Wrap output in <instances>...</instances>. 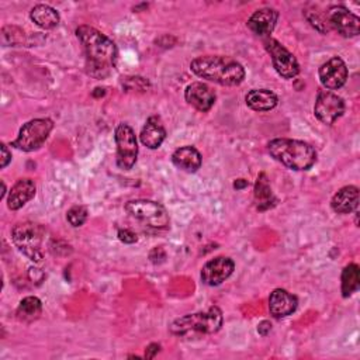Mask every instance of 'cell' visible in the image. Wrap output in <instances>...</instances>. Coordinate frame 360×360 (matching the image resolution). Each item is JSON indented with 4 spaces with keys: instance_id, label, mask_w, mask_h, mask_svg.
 <instances>
[{
    "instance_id": "cell-12",
    "label": "cell",
    "mask_w": 360,
    "mask_h": 360,
    "mask_svg": "<svg viewBox=\"0 0 360 360\" xmlns=\"http://www.w3.org/2000/svg\"><path fill=\"white\" fill-rule=\"evenodd\" d=\"M235 263L232 259L225 256H218L208 260L201 269V281L207 285H219L225 281L233 271Z\"/></svg>"
},
{
    "instance_id": "cell-29",
    "label": "cell",
    "mask_w": 360,
    "mask_h": 360,
    "mask_svg": "<svg viewBox=\"0 0 360 360\" xmlns=\"http://www.w3.org/2000/svg\"><path fill=\"white\" fill-rule=\"evenodd\" d=\"M11 160V153L8 152L7 145L1 143V160H0V167H6L8 165V162Z\"/></svg>"
},
{
    "instance_id": "cell-14",
    "label": "cell",
    "mask_w": 360,
    "mask_h": 360,
    "mask_svg": "<svg viewBox=\"0 0 360 360\" xmlns=\"http://www.w3.org/2000/svg\"><path fill=\"white\" fill-rule=\"evenodd\" d=\"M186 101L198 111H208L215 103V93L202 82H193L184 90Z\"/></svg>"
},
{
    "instance_id": "cell-9",
    "label": "cell",
    "mask_w": 360,
    "mask_h": 360,
    "mask_svg": "<svg viewBox=\"0 0 360 360\" xmlns=\"http://www.w3.org/2000/svg\"><path fill=\"white\" fill-rule=\"evenodd\" d=\"M264 46L271 58L273 68L281 77L292 79L300 73V65L295 56L287 48H284L277 39L267 38L264 41Z\"/></svg>"
},
{
    "instance_id": "cell-22",
    "label": "cell",
    "mask_w": 360,
    "mask_h": 360,
    "mask_svg": "<svg viewBox=\"0 0 360 360\" xmlns=\"http://www.w3.org/2000/svg\"><path fill=\"white\" fill-rule=\"evenodd\" d=\"M253 197H255L256 208L259 211H266L276 204V198H274L271 187L269 184V179L264 173H260L256 180Z\"/></svg>"
},
{
    "instance_id": "cell-11",
    "label": "cell",
    "mask_w": 360,
    "mask_h": 360,
    "mask_svg": "<svg viewBox=\"0 0 360 360\" xmlns=\"http://www.w3.org/2000/svg\"><path fill=\"white\" fill-rule=\"evenodd\" d=\"M326 17L329 24L343 37H356L360 31V18L343 6H332Z\"/></svg>"
},
{
    "instance_id": "cell-32",
    "label": "cell",
    "mask_w": 360,
    "mask_h": 360,
    "mask_svg": "<svg viewBox=\"0 0 360 360\" xmlns=\"http://www.w3.org/2000/svg\"><path fill=\"white\" fill-rule=\"evenodd\" d=\"M246 186H248V181L243 180V179H238V180L233 183V187L238 188V190H240V188H243V187H246Z\"/></svg>"
},
{
    "instance_id": "cell-33",
    "label": "cell",
    "mask_w": 360,
    "mask_h": 360,
    "mask_svg": "<svg viewBox=\"0 0 360 360\" xmlns=\"http://www.w3.org/2000/svg\"><path fill=\"white\" fill-rule=\"evenodd\" d=\"M4 194H6V184H4V181H1V193H0V200L4 197Z\"/></svg>"
},
{
    "instance_id": "cell-7",
    "label": "cell",
    "mask_w": 360,
    "mask_h": 360,
    "mask_svg": "<svg viewBox=\"0 0 360 360\" xmlns=\"http://www.w3.org/2000/svg\"><path fill=\"white\" fill-rule=\"evenodd\" d=\"M127 212L142 224L155 228L166 229L169 226V215L165 207L152 200H132L125 204Z\"/></svg>"
},
{
    "instance_id": "cell-23",
    "label": "cell",
    "mask_w": 360,
    "mask_h": 360,
    "mask_svg": "<svg viewBox=\"0 0 360 360\" xmlns=\"http://www.w3.org/2000/svg\"><path fill=\"white\" fill-rule=\"evenodd\" d=\"M31 20L41 28L44 30H51L55 28L59 24V14L58 11L48 6V4H37L31 8L30 13Z\"/></svg>"
},
{
    "instance_id": "cell-18",
    "label": "cell",
    "mask_w": 360,
    "mask_h": 360,
    "mask_svg": "<svg viewBox=\"0 0 360 360\" xmlns=\"http://www.w3.org/2000/svg\"><path fill=\"white\" fill-rule=\"evenodd\" d=\"M139 136H141V142L146 148H149V149L159 148L166 138V129H165L160 118L156 115L149 117L146 120Z\"/></svg>"
},
{
    "instance_id": "cell-1",
    "label": "cell",
    "mask_w": 360,
    "mask_h": 360,
    "mask_svg": "<svg viewBox=\"0 0 360 360\" xmlns=\"http://www.w3.org/2000/svg\"><path fill=\"white\" fill-rule=\"evenodd\" d=\"M76 35L84 48L89 73L97 79L110 75L117 60L115 44L107 35L90 25L77 27Z\"/></svg>"
},
{
    "instance_id": "cell-30",
    "label": "cell",
    "mask_w": 360,
    "mask_h": 360,
    "mask_svg": "<svg viewBox=\"0 0 360 360\" xmlns=\"http://www.w3.org/2000/svg\"><path fill=\"white\" fill-rule=\"evenodd\" d=\"M159 350H160V345H158V343H150V345L146 347V350H145V357H146V359H153V357L159 353Z\"/></svg>"
},
{
    "instance_id": "cell-27",
    "label": "cell",
    "mask_w": 360,
    "mask_h": 360,
    "mask_svg": "<svg viewBox=\"0 0 360 360\" xmlns=\"http://www.w3.org/2000/svg\"><path fill=\"white\" fill-rule=\"evenodd\" d=\"M305 17H307V20L311 22V25L315 30H318L322 34L328 32V25L325 22V20L318 15V13H315V11H305Z\"/></svg>"
},
{
    "instance_id": "cell-16",
    "label": "cell",
    "mask_w": 360,
    "mask_h": 360,
    "mask_svg": "<svg viewBox=\"0 0 360 360\" xmlns=\"http://www.w3.org/2000/svg\"><path fill=\"white\" fill-rule=\"evenodd\" d=\"M297 297L283 288L273 290L269 297V311L277 319L291 315L297 309Z\"/></svg>"
},
{
    "instance_id": "cell-24",
    "label": "cell",
    "mask_w": 360,
    "mask_h": 360,
    "mask_svg": "<svg viewBox=\"0 0 360 360\" xmlns=\"http://www.w3.org/2000/svg\"><path fill=\"white\" fill-rule=\"evenodd\" d=\"M42 311V304L37 297H25L20 301L17 308V318L22 322H32L35 321Z\"/></svg>"
},
{
    "instance_id": "cell-25",
    "label": "cell",
    "mask_w": 360,
    "mask_h": 360,
    "mask_svg": "<svg viewBox=\"0 0 360 360\" xmlns=\"http://www.w3.org/2000/svg\"><path fill=\"white\" fill-rule=\"evenodd\" d=\"M360 285V270L356 263L347 264L342 271V295L350 297Z\"/></svg>"
},
{
    "instance_id": "cell-3",
    "label": "cell",
    "mask_w": 360,
    "mask_h": 360,
    "mask_svg": "<svg viewBox=\"0 0 360 360\" xmlns=\"http://www.w3.org/2000/svg\"><path fill=\"white\" fill-rule=\"evenodd\" d=\"M267 150L277 162L292 170H308L316 162L315 149L304 141L276 138L267 143Z\"/></svg>"
},
{
    "instance_id": "cell-21",
    "label": "cell",
    "mask_w": 360,
    "mask_h": 360,
    "mask_svg": "<svg viewBox=\"0 0 360 360\" xmlns=\"http://www.w3.org/2000/svg\"><path fill=\"white\" fill-rule=\"evenodd\" d=\"M249 108L255 111H269L277 105V96L267 89H253L245 96Z\"/></svg>"
},
{
    "instance_id": "cell-26",
    "label": "cell",
    "mask_w": 360,
    "mask_h": 360,
    "mask_svg": "<svg viewBox=\"0 0 360 360\" xmlns=\"http://www.w3.org/2000/svg\"><path fill=\"white\" fill-rule=\"evenodd\" d=\"M87 208L84 205H73L72 208H69L68 214H66V218L69 221V224L75 228L77 226H82L86 219H87Z\"/></svg>"
},
{
    "instance_id": "cell-4",
    "label": "cell",
    "mask_w": 360,
    "mask_h": 360,
    "mask_svg": "<svg viewBox=\"0 0 360 360\" xmlns=\"http://www.w3.org/2000/svg\"><path fill=\"white\" fill-rule=\"evenodd\" d=\"M222 326V312L218 307H210L207 311L187 314L174 319L170 332L177 336L188 333H215Z\"/></svg>"
},
{
    "instance_id": "cell-15",
    "label": "cell",
    "mask_w": 360,
    "mask_h": 360,
    "mask_svg": "<svg viewBox=\"0 0 360 360\" xmlns=\"http://www.w3.org/2000/svg\"><path fill=\"white\" fill-rule=\"evenodd\" d=\"M277 18H278V13L274 8L264 7V8L256 10L249 17L246 25L253 34L263 38H270V34L276 27Z\"/></svg>"
},
{
    "instance_id": "cell-6",
    "label": "cell",
    "mask_w": 360,
    "mask_h": 360,
    "mask_svg": "<svg viewBox=\"0 0 360 360\" xmlns=\"http://www.w3.org/2000/svg\"><path fill=\"white\" fill-rule=\"evenodd\" d=\"M53 128V122L49 118H35L25 122L18 132V136L11 142V146L22 150L32 152L42 146Z\"/></svg>"
},
{
    "instance_id": "cell-8",
    "label": "cell",
    "mask_w": 360,
    "mask_h": 360,
    "mask_svg": "<svg viewBox=\"0 0 360 360\" xmlns=\"http://www.w3.org/2000/svg\"><path fill=\"white\" fill-rule=\"evenodd\" d=\"M115 145H117V165L122 170H129L138 156V143L134 129L128 124H120L115 128Z\"/></svg>"
},
{
    "instance_id": "cell-13",
    "label": "cell",
    "mask_w": 360,
    "mask_h": 360,
    "mask_svg": "<svg viewBox=\"0 0 360 360\" xmlns=\"http://www.w3.org/2000/svg\"><path fill=\"white\" fill-rule=\"evenodd\" d=\"M319 79L326 90H338L347 80L346 63L339 58L333 56L319 68Z\"/></svg>"
},
{
    "instance_id": "cell-17",
    "label": "cell",
    "mask_w": 360,
    "mask_h": 360,
    "mask_svg": "<svg viewBox=\"0 0 360 360\" xmlns=\"http://www.w3.org/2000/svg\"><path fill=\"white\" fill-rule=\"evenodd\" d=\"M35 195V184L31 179H20L11 187L7 197V207L13 211L20 210Z\"/></svg>"
},
{
    "instance_id": "cell-28",
    "label": "cell",
    "mask_w": 360,
    "mask_h": 360,
    "mask_svg": "<svg viewBox=\"0 0 360 360\" xmlns=\"http://www.w3.org/2000/svg\"><path fill=\"white\" fill-rule=\"evenodd\" d=\"M118 239L124 243H135L138 240L136 233L131 229H120L118 231Z\"/></svg>"
},
{
    "instance_id": "cell-2",
    "label": "cell",
    "mask_w": 360,
    "mask_h": 360,
    "mask_svg": "<svg viewBox=\"0 0 360 360\" xmlns=\"http://www.w3.org/2000/svg\"><path fill=\"white\" fill-rule=\"evenodd\" d=\"M190 69L198 77L221 86H238L245 79L243 66L238 60L228 56H198L191 60Z\"/></svg>"
},
{
    "instance_id": "cell-10",
    "label": "cell",
    "mask_w": 360,
    "mask_h": 360,
    "mask_svg": "<svg viewBox=\"0 0 360 360\" xmlns=\"http://www.w3.org/2000/svg\"><path fill=\"white\" fill-rule=\"evenodd\" d=\"M314 112L321 122L326 125H332L345 112L343 98L330 90H326V89L319 90L315 100Z\"/></svg>"
},
{
    "instance_id": "cell-31",
    "label": "cell",
    "mask_w": 360,
    "mask_h": 360,
    "mask_svg": "<svg viewBox=\"0 0 360 360\" xmlns=\"http://www.w3.org/2000/svg\"><path fill=\"white\" fill-rule=\"evenodd\" d=\"M270 330H271V323H270L269 321H262V322L257 325V332H259L262 336L269 335Z\"/></svg>"
},
{
    "instance_id": "cell-20",
    "label": "cell",
    "mask_w": 360,
    "mask_h": 360,
    "mask_svg": "<svg viewBox=\"0 0 360 360\" xmlns=\"http://www.w3.org/2000/svg\"><path fill=\"white\" fill-rule=\"evenodd\" d=\"M201 153L194 146H181L176 149L172 155V162L176 167L184 170V172H195L201 166Z\"/></svg>"
},
{
    "instance_id": "cell-19",
    "label": "cell",
    "mask_w": 360,
    "mask_h": 360,
    "mask_svg": "<svg viewBox=\"0 0 360 360\" xmlns=\"http://www.w3.org/2000/svg\"><path fill=\"white\" fill-rule=\"evenodd\" d=\"M359 205V188L356 186L342 187L330 201V207L338 214H350Z\"/></svg>"
},
{
    "instance_id": "cell-5",
    "label": "cell",
    "mask_w": 360,
    "mask_h": 360,
    "mask_svg": "<svg viewBox=\"0 0 360 360\" xmlns=\"http://www.w3.org/2000/svg\"><path fill=\"white\" fill-rule=\"evenodd\" d=\"M44 228L35 222H20L11 231L13 243L18 250L25 255L30 260L39 263L44 257L42 255V240H44Z\"/></svg>"
}]
</instances>
